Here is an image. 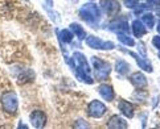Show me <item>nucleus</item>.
I'll list each match as a JSON object with an SVG mask.
<instances>
[{"label": "nucleus", "instance_id": "nucleus-14", "mask_svg": "<svg viewBox=\"0 0 160 129\" xmlns=\"http://www.w3.org/2000/svg\"><path fill=\"white\" fill-rule=\"evenodd\" d=\"M131 29H132V33H134V36L135 37H143L147 33V29L144 28V24L140 21V20H135L132 21V24H131Z\"/></svg>", "mask_w": 160, "mask_h": 129}, {"label": "nucleus", "instance_id": "nucleus-2", "mask_svg": "<svg viewBox=\"0 0 160 129\" xmlns=\"http://www.w3.org/2000/svg\"><path fill=\"white\" fill-rule=\"evenodd\" d=\"M0 103H2V108L8 115H15L19 108V99L15 91H7L2 95L0 98Z\"/></svg>", "mask_w": 160, "mask_h": 129}, {"label": "nucleus", "instance_id": "nucleus-8", "mask_svg": "<svg viewBox=\"0 0 160 129\" xmlns=\"http://www.w3.org/2000/svg\"><path fill=\"white\" fill-rule=\"evenodd\" d=\"M108 29L119 35V33H128L130 26H128V22L126 21V19H117L108 25Z\"/></svg>", "mask_w": 160, "mask_h": 129}, {"label": "nucleus", "instance_id": "nucleus-27", "mask_svg": "<svg viewBox=\"0 0 160 129\" xmlns=\"http://www.w3.org/2000/svg\"><path fill=\"white\" fill-rule=\"evenodd\" d=\"M151 7H160V0H146Z\"/></svg>", "mask_w": 160, "mask_h": 129}, {"label": "nucleus", "instance_id": "nucleus-1", "mask_svg": "<svg viewBox=\"0 0 160 129\" xmlns=\"http://www.w3.org/2000/svg\"><path fill=\"white\" fill-rule=\"evenodd\" d=\"M79 16L81 19L85 20L89 24H97L99 21V17H101V11H99V7L94 3H89V4H85L82 5L81 8L78 11Z\"/></svg>", "mask_w": 160, "mask_h": 129}, {"label": "nucleus", "instance_id": "nucleus-30", "mask_svg": "<svg viewBox=\"0 0 160 129\" xmlns=\"http://www.w3.org/2000/svg\"><path fill=\"white\" fill-rule=\"evenodd\" d=\"M159 59H160V52H159Z\"/></svg>", "mask_w": 160, "mask_h": 129}, {"label": "nucleus", "instance_id": "nucleus-20", "mask_svg": "<svg viewBox=\"0 0 160 129\" xmlns=\"http://www.w3.org/2000/svg\"><path fill=\"white\" fill-rule=\"evenodd\" d=\"M143 24H144V26L147 28H152L155 26V16H153L152 13H146V15H143L142 16V20H140Z\"/></svg>", "mask_w": 160, "mask_h": 129}, {"label": "nucleus", "instance_id": "nucleus-21", "mask_svg": "<svg viewBox=\"0 0 160 129\" xmlns=\"http://www.w3.org/2000/svg\"><path fill=\"white\" fill-rule=\"evenodd\" d=\"M35 79V72L32 70H25L22 71L20 76H19V83H24V82H32Z\"/></svg>", "mask_w": 160, "mask_h": 129}, {"label": "nucleus", "instance_id": "nucleus-10", "mask_svg": "<svg viewBox=\"0 0 160 129\" xmlns=\"http://www.w3.org/2000/svg\"><path fill=\"white\" fill-rule=\"evenodd\" d=\"M73 59H74V63H77V67L81 69L82 71L88 72L90 74V66H89V62L86 57L82 54V53H78V52H74L73 53Z\"/></svg>", "mask_w": 160, "mask_h": 129}, {"label": "nucleus", "instance_id": "nucleus-13", "mask_svg": "<svg viewBox=\"0 0 160 129\" xmlns=\"http://www.w3.org/2000/svg\"><path fill=\"white\" fill-rule=\"evenodd\" d=\"M98 92L106 102H111V100H114V98H115V94H114L112 87L108 86V85H101L98 87Z\"/></svg>", "mask_w": 160, "mask_h": 129}, {"label": "nucleus", "instance_id": "nucleus-24", "mask_svg": "<svg viewBox=\"0 0 160 129\" xmlns=\"http://www.w3.org/2000/svg\"><path fill=\"white\" fill-rule=\"evenodd\" d=\"M139 0H124V5L127 8H135L138 5Z\"/></svg>", "mask_w": 160, "mask_h": 129}, {"label": "nucleus", "instance_id": "nucleus-19", "mask_svg": "<svg viewBox=\"0 0 160 129\" xmlns=\"http://www.w3.org/2000/svg\"><path fill=\"white\" fill-rule=\"evenodd\" d=\"M76 76L78 78L79 81H82L83 83H88V85H93L94 81L91 79L90 74H88V72L82 71L81 69H78V67H76Z\"/></svg>", "mask_w": 160, "mask_h": 129}, {"label": "nucleus", "instance_id": "nucleus-22", "mask_svg": "<svg viewBox=\"0 0 160 129\" xmlns=\"http://www.w3.org/2000/svg\"><path fill=\"white\" fill-rule=\"evenodd\" d=\"M118 40H119V42L127 45V46H134V45H135V41L130 36L126 35V33H119V35H118Z\"/></svg>", "mask_w": 160, "mask_h": 129}, {"label": "nucleus", "instance_id": "nucleus-3", "mask_svg": "<svg viewBox=\"0 0 160 129\" xmlns=\"http://www.w3.org/2000/svg\"><path fill=\"white\" fill-rule=\"evenodd\" d=\"M93 65L95 71V78L99 81H106L111 72V65L97 57H93Z\"/></svg>", "mask_w": 160, "mask_h": 129}, {"label": "nucleus", "instance_id": "nucleus-23", "mask_svg": "<svg viewBox=\"0 0 160 129\" xmlns=\"http://www.w3.org/2000/svg\"><path fill=\"white\" fill-rule=\"evenodd\" d=\"M150 8H151V7H147L146 4H142V5H136L134 9H135V13H136V15H140L142 12H144V11L150 9Z\"/></svg>", "mask_w": 160, "mask_h": 129}, {"label": "nucleus", "instance_id": "nucleus-5", "mask_svg": "<svg viewBox=\"0 0 160 129\" xmlns=\"http://www.w3.org/2000/svg\"><path fill=\"white\" fill-rule=\"evenodd\" d=\"M106 111H107L106 105L102 102H99V100H93V102L89 104V107H88L89 116L94 117V119H101V117L106 113Z\"/></svg>", "mask_w": 160, "mask_h": 129}, {"label": "nucleus", "instance_id": "nucleus-15", "mask_svg": "<svg viewBox=\"0 0 160 129\" xmlns=\"http://www.w3.org/2000/svg\"><path fill=\"white\" fill-rule=\"evenodd\" d=\"M118 107H119V111L122 112V115H124L126 117H128V119L134 117V107L131 103L126 102V100H121Z\"/></svg>", "mask_w": 160, "mask_h": 129}, {"label": "nucleus", "instance_id": "nucleus-16", "mask_svg": "<svg viewBox=\"0 0 160 129\" xmlns=\"http://www.w3.org/2000/svg\"><path fill=\"white\" fill-rule=\"evenodd\" d=\"M70 30H72L73 35H76L78 37L79 41L83 40V38H86V32H85V29L78 24V22H72L70 24Z\"/></svg>", "mask_w": 160, "mask_h": 129}, {"label": "nucleus", "instance_id": "nucleus-12", "mask_svg": "<svg viewBox=\"0 0 160 129\" xmlns=\"http://www.w3.org/2000/svg\"><path fill=\"white\" fill-rule=\"evenodd\" d=\"M107 127L108 128H114V129H126L127 128V122H126L124 119H122L121 116H118V115H114L111 116L110 119H108L107 121Z\"/></svg>", "mask_w": 160, "mask_h": 129}, {"label": "nucleus", "instance_id": "nucleus-17", "mask_svg": "<svg viewBox=\"0 0 160 129\" xmlns=\"http://www.w3.org/2000/svg\"><path fill=\"white\" fill-rule=\"evenodd\" d=\"M130 65L126 62V61L123 59H118L117 61V63H115V70L119 75H126V74H128V71H130Z\"/></svg>", "mask_w": 160, "mask_h": 129}, {"label": "nucleus", "instance_id": "nucleus-11", "mask_svg": "<svg viewBox=\"0 0 160 129\" xmlns=\"http://www.w3.org/2000/svg\"><path fill=\"white\" fill-rule=\"evenodd\" d=\"M130 82L132 83V86H135L136 88H144L147 86V78L142 74V72L136 71L132 72L130 76Z\"/></svg>", "mask_w": 160, "mask_h": 129}, {"label": "nucleus", "instance_id": "nucleus-25", "mask_svg": "<svg viewBox=\"0 0 160 129\" xmlns=\"http://www.w3.org/2000/svg\"><path fill=\"white\" fill-rule=\"evenodd\" d=\"M74 128H89V124L88 122H85V120L79 119L76 121V124H74Z\"/></svg>", "mask_w": 160, "mask_h": 129}, {"label": "nucleus", "instance_id": "nucleus-26", "mask_svg": "<svg viewBox=\"0 0 160 129\" xmlns=\"http://www.w3.org/2000/svg\"><path fill=\"white\" fill-rule=\"evenodd\" d=\"M152 45H153V46H155L156 49H160V36L152 37Z\"/></svg>", "mask_w": 160, "mask_h": 129}, {"label": "nucleus", "instance_id": "nucleus-9", "mask_svg": "<svg viewBox=\"0 0 160 129\" xmlns=\"http://www.w3.org/2000/svg\"><path fill=\"white\" fill-rule=\"evenodd\" d=\"M126 53H128L131 57H134L136 59V63H138V66L140 67L142 70H144L147 72H152V65L150 63V61H148L146 57H142L140 54L138 53H134V52H128V50H124Z\"/></svg>", "mask_w": 160, "mask_h": 129}, {"label": "nucleus", "instance_id": "nucleus-29", "mask_svg": "<svg viewBox=\"0 0 160 129\" xmlns=\"http://www.w3.org/2000/svg\"><path fill=\"white\" fill-rule=\"evenodd\" d=\"M158 32H159V35H160V21H159V24H158Z\"/></svg>", "mask_w": 160, "mask_h": 129}, {"label": "nucleus", "instance_id": "nucleus-4", "mask_svg": "<svg viewBox=\"0 0 160 129\" xmlns=\"http://www.w3.org/2000/svg\"><path fill=\"white\" fill-rule=\"evenodd\" d=\"M86 45L91 49H95V50H111L115 48V45L111 41H103L98 37H94V36H88L86 37Z\"/></svg>", "mask_w": 160, "mask_h": 129}, {"label": "nucleus", "instance_id": "nucleus-7", "mask_svg": "<svg viewBox=\"0 0 160 129\" xmlns=\"http://www.w3.org/2000/svg\"><path fill=\"white\" fill-rule=\"evenodd\" d=\"M101 7L105 9V12L108 16H115L119 13V11H121V4H119L117 0H102Z\"/></svg>", "mask_w": 160, "mask_h": 129}, {"label": "nucleus", "instance_id": "nucleus-28", "mask_svg": "<svg viewBox=\"0 0 160 129\" xmlns=\"http://www.w3.org/2000/svg\"><path fill=\"white\" fill-rule=\"evenodd\" d=\"M156 15H158L159 17H160V8H158V11H156Z\"/></svg>", "mask_w": 160, "mask_h": 129}, {"label": "nucleus", "instance_id": "nucleus-18", "mask_svg": "<svg viewBox=\"0 0 160 129\" xmlns=\"http://www.w3.org/2000/svg\"><path fill=\"white\" fill-rule=\"evenodd\" d=\"M58 40L61 44H70L73 41V33L72 30L62 29L58 32Z\"/></svg>", "mask_w": 160, "mask_h": 129}, {"label": "nucleus", "instance_id": "nucleus-6", "mask_svg": "<svg viewBox=\"0 0 160 129\" xmlns=\"http://www.w3.org/2000/svg\"><path fill=\"white\" fill-rule=\"evenodd\" d=\"M29 120L33 128H44L45 124H47V115H45L44 111L36 109L31 113Z\"/></svg>", "mask_w": 160, "mask_h": 129}]
</instances>
